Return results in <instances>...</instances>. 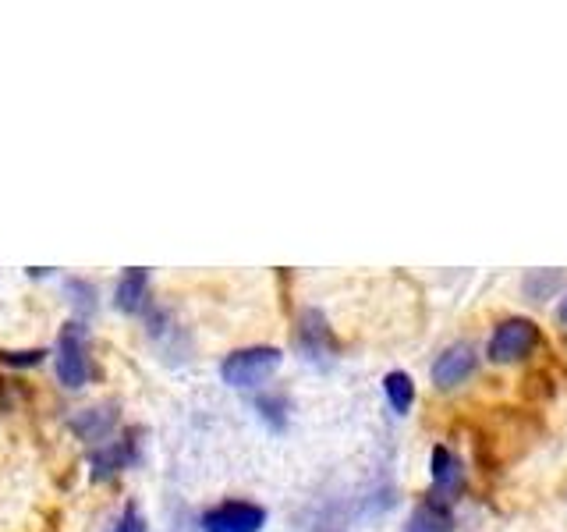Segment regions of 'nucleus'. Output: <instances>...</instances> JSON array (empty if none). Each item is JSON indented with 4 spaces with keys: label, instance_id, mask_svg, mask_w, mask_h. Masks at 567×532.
<instances>
[{
    "label": "nucleus",
    "instance_id": "nucleus-8",
    "mask_svg": "<svg viewBox=\"0 0 567 532\" xmlns=\"http://www.w3.org/2000/svg\"><path fill=\"white\" fill-rule=\"evenodd\" d=\"M429 476H433V486L440 493L458 490L461 486V462L443 444H436L433 454H429Z\"/></svg>",
    "mask_w": 567,
    "mask_h": 532
},
{
    "label": "nucleus",
    "instance_id": "nucleus-4",
    "mask_svg": "<svg viewBox=\"0 0 567 532\" xmlns=\"http://www.w3.org/2000/svg\"><path fill=\"white\" fill-rule=\"evenodd\" d=\"M266 525V511L249 501H227L202 515V532H259Z\"/></svg>",
    "mask_w": 567,
    "mask_h": 532
},
{
    "label": "nucleus",
    "instance_id": "nucleus-10",
    "mask_svg": "<svg viewBox=\"0 0 567 532\" xmlns=\"http://www.w3.org/2000/svg\"><path fill=\"white\" fill-rule=\"evenodd\" d=\"M383 391H387L394 412L404 415L415 401V380L408 373H401V369H394V373H387V380H383Z\"/></svg>",
    "mask_w": 567,
    "mask_h": 532
},
{
    "label": "nucleus",
    "instance_id": "nucleus-1",
    "mask_svg": "<svg viewBox=\"0 0 567 532\" xmlns=\"http://www.w3.org/2000/svg\"><path fill=\"white\" fill-rule=\"evenodd\" d=\"M280 348L273 345H259V348H241V352L227 355L224 366H220V376H224L231 387H259L266 376L277 373L280 366Z\"/></svg>",
    "mask_w": 567,
    "mask_h": 532
},
{
    "label": "nucleus",
    "instance_id": "nucleus-5",
    "mask_svg": "<svg viewBox=\"0 0 567 532\" xmlns=\"http://www.w3.org/2000/svg\"><path fill=\"white\" fill-rule=\"evenodd\" d=\"M475 373V352L472 345H451L440 359L433 362V384L451 391V387L465 384L468 376Z\"/></svg>",
    "mask_w": 567,
    "mask_h": 532
},
{
    "label": "nucleus",
    "instance_id": "nucleus-7",
    "mask_svg": "<svg viewBox=\"0 0 567 532\" xmlns=\"http://www.w3.org/2000/svg\"><path fill=\"white\" fill-rule=\"evenodd\" d=\"M298 345H302V352L309 355V359H319V355H327L337 348L334 334H330L327 320L316 313V309H309V313H302V320H298Z\"/></svg>",
    "mask_w": 567,
    "mask_h": 532
},
{
    "label": "nucleus",
    "instance_id": "nucleus-14",
    "mask_svg": "<svg viewBox=\"0 0 567 532\" xmlns=\"http://www.w3.org/2000/svg\"><path fill=\"white\" fill-rule=\"evenodd\" d=\"M560 320H564V327H567V298H564V306H560Z\"/></svg>",
    "mask_w": 567,
    "mask_h": 532
},
{
    "label": "nucleus",
    "instance_id": "nucleus-3",
    "mask_svg": "<svg viewBox=\"0 0 567 532\" xmlns=\"http://www.w3.org/2000/svg\"><path fill=\"white\" fill-rule=\"evenodd\" d=\"M57 376L64 387H82L89 380V345L78 323H68L57 341Z\"/></svg>",
    "mask_w": 567,
    "mask_h": 532
},
{
    "label": "nucleus",
    "instance_id": "nucleus-12",
    "mask_svg": "<svg viewBox=\"0 0 567 532\" xmlns=\"http://www.w3.org/2000/svg\"><path fill=\"white\" fill-rule=\"evenodd\" d=\"M259 412H263L277 430L284 426V398H263L259 401Z\"/></svg>",
    "mask_w": 567,
    "mask_h": 532
},
{
    "label": "nucleus",
    "instance_id": "nucleus-6",
    "mask_svg": "<svg viewBox=\"0 0 567 532\" xmlns=\"http://www.w3.org/2000/svg\"><path fill=\"white\" fill-rule=\"evenodd\" d=\"M451 529H454L451 504H447V497H440V493L426 497V501L412 511L408 525H404V532H451Z\"/></svg>",
    "mask_w": 567,
    "mask_h": 532
},
{
    "label": "nucleus",
    "instance_id": "nucleus-11",
    "mask_svg": "<svg viewBox=\"0 0 567 532\" xmlns=\"http://www.w3.org/2000/svg\"><path fill=\"white\" fill-rule=\"evenodd\" d=\"M43 355H47L43 348H32V352H0V362L4 366H36Z\"/></svg>",
    "mask_w": 567,
    "mask_h": 532
},
{
    "label": "nucleus",
    "instance_id": "nucleus-13",
    "mask_svg": "<svg viewBox=\"0 0 567 532\" xmlns=\"http://www.w3.org/2000/svg\"><path fill=\"white\" fill-rule=\"evenodd\" d=\"M114 532H146V522L139 518V511L128 508L125 515H121V522L114 525Z\"/></svg>",
    "mask_w": 567,
    "mask_h": 532
},
{
    "label": "nucleus",
    "instance_id": "nucleus-9",
    "mask_svg": "<svg viewBox=\"0 0 567 532\" xmlns=\"http://www.w3.org/2000/svg\"><path fill=\"white\" fill-rule=\"evenodd\" d=\"M146 270H139V266H132L125 277H121V284H117V306L125 309V313H135V309H142V298H146Z\"/></svg>",
    "mask_w": 567,
    "mask_h": 532
},
{
    "label": "nucleus",
    "instance_id": "nucleus-2",
    "mask_svg": "<svg viewBox=\"0 0 567 532\" xmlns=\"http://www.w3.org/2000/svg\"><path fill=\"white\" fill-rule=\"evenodd\" d=\"M539 345V327L525 316H511L504 320L490 337V359L493 362H518L525 355H532V348Z\"/></svg>",
    "mask_w": 567,
    "mask_h": 532
}]
</instances>
